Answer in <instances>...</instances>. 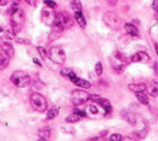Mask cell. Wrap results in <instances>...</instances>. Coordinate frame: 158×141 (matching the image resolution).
Segmentation results:
<instances>
[{
  "mask_svg": "<svg viewBox=\"0 0 158 141\" xmlns=\"http://www.w3.org/2000/svg\"><path fill=\"white\" fill-rule=\"evenodd\" d=\"M11 82L17 88H26L30 86L31 79H30V76L27 73H25L22 71H16L11 74Z\"/></svg>",
  "mask_w": 158,
  "mask_h": 141,
  "instance_id": "1",
  "label": "cell"
},
{
  "mask_svg": "<svg viewBox=\"0 0 158 141\" xmlns=\"http://www.w3.org/2000/svg\"><path fill=\"white\" fill-rule=\"evenodd\" d=\"M10 16H11V27H13V31L15 34L20 32L21 29H22V26H24V24H25V14H24V11L20 10V9H17Z\"/></svg>",
  "mask_w": 158,
  "mask_h": 141,
  "instance_id": "2",
  "label": "cell"
},
{
  "mask_svg": "<svg viewBox=\"0 0 158 141\" xmlns=\"http://www.w3.org/2000/svg\"><path fill=\"white\" fill-rule=\"evenodd\" d=\"M30 103L32 105V108L36 111H45L47 109V100L43 95H41L40 93H32L30 95Z\"/></svg>",
  "mask_w": 158,
  "mask_h": 141,
  "instance_id": "3",
  "label": "cell"
},
{
  "mask_svg": "<svg viewBox=\"0 0 158 141\" xmlns=\"http://www.w3.org/2000/svg\"><path fill=\"white\" fill-rule=\"evenodd\" d=\"M48 56L52 60V62H54L57 65H63L66 61V53H64V51H63V48L59 47V46L51 47L50 51H48Z\"/></svg>",
  "mask_w": 158,
  "mask_h": 141,
  "instance_id": "4",
  "label": "cell"
},
{
  "mask_svg": "<svg viewBox=\"0 0 158 141\" xmlns=\"http://www.w3.org/2000/svg\"><path fill=\"white\" fill-rule=\"evenodd\" d=\"M54 25L59 26L61 29H63V30L69 29V27L73 26V20L66 13H58V14H56V22H54Z\"/></svg>",
  "mask_w": 158,
  "mask_h": 141,
  "instance_id": "5",
  "label": "cell"
},
{
  "mask_svg": "<svg viewBox=\"0 0 158 141\" xmlns=\"http://www.w3.org/2000/svg\"><path fill=\"white\" fill-rule=\"evenodd\" d=\"M90 99V94L85 91H82V89H77L72 93V103L74 105H82L84 104L85 102H88Z\"/></svg>",
  "mask_w": 158,
  "mask_h": 141,
  "instance_id": "6",
  "label": "cell"
},
{
  "mask_svg": "<svg viewBox=\"0 0 158 141\" xmlns=\"http://www.w3.org/2000/svg\"><path fill=\"white\" fill-rule=\"evenodd\" d=\"M41 20L45 25L47 26H53L54 22H56V13L53 11L52 8H45L42 10V16H41Z\"/></svg>",
  "mask_w": 158,
  "mask_h": 141,
  "instance_id": "7",
  "label": "cell"
},
{
  "mask_svg": "<svg viewBox=\"0 0 158 141\" xmlns=\"http://www.w3.org/2000/svg\"><path fill=\"white\" fill-rule=\"evenodd\" d=\"M111 62H112V68H114V71H115V73H122L123 72V69H125V67H126V62L123 61V58H122V56L119 53H116L114 57H112V60H111Z\"/></svg>",
  "mask_w": 158,
  "mask_h": 141,
  "instance_id": "8",
  "label": "cell"
},
{
  "mask_svg": "<svg viewBox=\"0 0 158 141\" xmlns=\"http://www.w3.org/2000/svg\"><path fill=\"white\" fill-rule=\"evenodd\" d=\"M104 21H105L106 25H109L110 27L115 29V27L119 25V22H120V19L114 13H105L104 14Z\"/></svg>",
  "mask_w": 158,
  "mask_h": 141,
  "instance_id": "9",
  "label": "cell"
},
{
  "mask_svg": "<svg viewBox=\"0 0 158 141\" xmlns=\"http://www.w3.org/2000/svg\"><path fill=\"white\" fill-rule=\"evenodd\" d=\"M131 61L132 62H140V63H147L149 61V56L146 52L140 51V52H136L135 54L131 56Z\"/></svg>",
  "mask_w": 158,
  "mask_h": 141,
  "instance_id": "10",
  "label": "cell"
},
{
  "mask_svg": "<svg viewBox=\"0 0 158 141\" xmlns=\"http://www.w3.org/2000/svg\"><path fill=\"white\" fill-rule=\"evenodd\" d=\"M98 104L101 106V109L104 110V114H110L111 113V103L108 100V99H103V98H99L98 100Z\"/></svg>",
  "mask_w": 158,
  "mask_h": 141,
  "instance_id": "11",
  "label": "cell"
},
{
  "mask_svg": "<svg viewBox=\"0 0 158 141\" xmlns=\"http://www.w3.org/2000/svg\"><path fill=\"white\" fill-rule=\"evenodd\" d=\"M123 29L126 31V34H127L129 36H132V37H136L138 36V30H137V27L132 24H125L123 25Z\"/></svg>",
  "mask_w": 158,
  "mask_h": 141,
  "instance_id": "12",
  "label": "cell"
},
{
  "mask_svg": "<svg viewBox=\"0 0 158 141\" xmlns=\"http://www.w3.org/2000/svg\"><path fill=\"white\" fill-rule=\"evenodd\" d=\"M62 32H63V29H61V27L57 26V25H53L52 26V30H51V34H50V41L57 40L62 35Z\"/></svg>",
  "mask_w": 158,
  "mask_h": 141,
  "instance_id": "13",
  "label": "cell"
},
{
  "mask_svg": "<svg viewBox=\"0 0 158 141\" xmlns=\"http://www.w3.org/2000/svg\"><path fill=\"white\" fill-rule=\"evenodd\" d=\"M129 89L134 93H137V92H145L146 91V86L143 83H131L129 84Z\"/></svg>",
  "mask_w": 158,
  "mask_h": 141,
  "instance_id": "14",
  "label": "cell"
},
{
  "mask_svg": "<svg viewBox=\"0 0 158 141\" xmlns=\"http://www.w3.org/2000/svg\"><path fill=\"white\" fill-rule=\"evenodd\" d=\"M72 82L75 84V86L80 87V88H90V83L88 80H84L82 78H78V77H74L72 79Z\"/></svg>",
  "mask_w": 158,
  "mask_h": 141,
  "instance_id": "15",
  "label": "cell"
},
{
  "mask_svg": "<svg viewBox=\"0 0 158 141\" xmlns=\"http://www.w3.org/2000/svg\"><path fill=\"white\" fill-rule=\"evenodd\" d=\"M146 89L148 91V94L152 97H158V82H153L151 83L148 87H146Z\"/></svg>",
  "mask_w": 158,
  "mask_h": 141,
  "instance_id": "16",
  "label": "cell"
},
{
  "mask_svg": "<svg viewBox=\"0 0 158 141\" xmlns=\"http://www.w3.org/2000/svg\"><path fill=\"white\" fill-rule=\"evenodd\" d=\"M61 74L64 77V78H67V79H69V80H72L74 77H77L75 76V73L72 71V69H69V68H62V71H61Z\"/></svg>",
  "mask_w": 158,
  "mask_h": 141,
  "instance_id": "17",
  "label": "cell"
},
{
  "mask_svg": "<svg viewBox=\"0 0 158 141\" xmlns=\"http://www.w3.org/2000/svg\"><path fill=\"white\" fill-rule=\"evenodd\" d=\"M2 51L8 56V57H11L14 54V47L10 43H3L2 45Z\"/></svg>",
  "mask_w": 158,
  "mask_h": 141,
  "instance_id": "18",
  "label": "cell"
},
{
  "mask_svg": "<svg viewBox=\"0 0 158 141\" xmlns=\"http://www.w3.org/2000/svg\"><path fill=\"white\" fill-rule=\"evenodd\" d=\"M50 135H51V131L48 128H43L41 130H39V137L41 140H48L50 139Z\"/></svg>",
  "mask_w": 158,
  "mask_h": 141,
  "instance_id": "19",
  "label": "cell"
},
{
  "mask_svg": "<svg viewBox=\"0 0 158 141\" xmlns=\"http://www.w3.org/2000/svg\"><path fill=\"white\" fill-rule=\"evenodd\" d=\"M100 110H101V106H100V105H97V104H90V105L88 106V111H89V114H91V115L99 114Z\"/></svg>",
  "mask_w": 158,
  "mask_h": 141,
  "instance_id": "20",
  "label": "cell"
},
{
  "mask_svg": "<svg viewBox=\"0 0 158 141\" xmlns=\"http://www.w3.org/2000/svg\"><path fill=\"white\" fill-rule=\"evenodd\" d=\"M71 6H72V10L74 11V14L82 11V3H80V0H71Z\"/></svg>",
  "mask_w": 158,
  "mask_h": 141,
  "instance_id": "21",
  "label": "cell"
},
{
  "mask_svg": "<svg viewBox=\"0 0 158 141\" xmlns=\"http://www.w3.org/2000/svg\"><path fill=\"white\" fill-rule=\"evenodd\" d=\"M58 113H59V109H58L57 106H52V108H50V110H48V113H47V119H48V120L54 119V118L58 115Z\"/></svg>",
  "mask_w": 158,
  "mask_h": 141,
  "instance_id": "22",
  "label": "cell"
},
{
  "mask_svg": "<svg viewBox=\"0 0 158 141\" xmlns=\"http://www.w3.org/2000/svg\"><path fill=\"white\" fill-rule=\"evenodd\" d=\"M136 98H137V100L140 102V103H142V104H148V95L147 94H145L143 92H137L136 93Z\"/></svg>",
  "mask_w": 158,
  "mask_h": 141,
  "instance_id": "23",
  "label": "cell"
},
{
  "mask_svg": "<svg viewBox=\"0 0 158 141\" xmlns=\"http://www.w3.org/2000/svg\"><path fill=\"white\" fill-rule=\"evenodd\" d=\"M75 20H77V22L79 24V26H82V27H85V25H86V21H85V19H84V16H83L82 11H79V13H75Z\"/></svg>",
  "mask_w": 158,
  "mask_h": 141,
  "instance_id": "24",
  "label": "cell"
},
{
  "mask_svg": "<svg viewBox=\"0 0 158 141\" xmlns=\"http://www.w3.org/2000/svg\"><path fill=\"white\" fill-rule=\"evenodd\" d=\"M80 119H82L80 115H78L77 113H73V114H71V115H68V117L66 118V121H67V123H78Z\"/></svg>",
  "mask_w": 158,
  "mask_h": 141,
  "instance_id": "25",
  "label": "cell"
},
{
  "mask_svg": "<svg viewBox=\"0 0 158 141\" xmlns=\"http://www.w3.org/2000/svg\"><path fill=\"white\" fill-rule=\"evenodd\" d=\"M9 58H10V57H8V56H6L3 51H0V67L6 66L8 62H9Z\"/></svg>",
  "mask_w": 158,
  "mask_h": 141,
  "instance_id": "26",
  "label": "cell"
},
{
  "mask_svg": "<svg viewBox=\"0 0 158 141\" xmlns=\"http://www.w3.org/2000/svg\"><path fill=\"white\" fill-rule=\"evenodd\" d=\"M122 114H123V118L126 119V120H127V121H130L131 124H135V115H132V114H130V113H129V114H127V113H122Z\"/></svg>",
  "mask_w": 158,
  "mask_h": 141,
  "instance_id": "27",
  "label": "cell"
},
{
  "mask_svg": "<svg viewBox=\"0 0 158 141\" xmlns=\"http://www.w3.org/2000/svg\"><path fill=\"white\" fill-rule=\"evenodd\" d=\"M95 72H97L98 76H101V73H103V65L100 62H98L95 65Z\"/></svg>",
  "mask_w": 158,
  "mask_h": 141,
  "instance_id": "28",
  "label": "cell"
},
{
  "mask_svg": "<svg viewBox=\"0 0 158 141\" xmlns=\"http://www.w3.org/2000/svg\"><path fill=\"white\" fill-rule=\"evenodd\" d=\"M37 50H39V52H40V54H41V57H42L43 60H46V58H47V56H48V54H47V52H46V50H45L43 47H39Z\"/></svg>",
  "mask_w": 158,
  "mask_h": 141,
  "instance_id": "29",
  "label": "cell"
},
{
  "mask_svg": "<svg viewBox=\"0 0 158 141\" xmlns=\"http://www.w3.org/2000/svg\"><path fill=\"white\" fill-rule=\"evenodd\" d=\"M5 37L8 40H15V32L14 31H5Z\"/></svg>",
  "mask_w": 158,
  "mask_h": 141,
  "instance_id": "30",
  "label": "cell"
},
{
  "mask_svg": "<svg viewBox=\"0 0 158 141\" xmlns=\"http://www.w3.org/2000/svg\"><path fill=\"white\" fill-rule=\"evenodd\" d=\"M45 5L48 8H52V9H54L57 6V4L54 2H52V0H45Z\"/></svg>",
  "mask_w": 158,
  "mask_h": 141,
  "instance_id": "31",
  "label": "cell"
},
{
  "mask_svg": "<svg viewBox=\"0 0 158 141\" xmlns=\"http://www.w3.org/2000/svg\"><path fill=\"white\" fill-rule=\"evenodd\" d=\"M110 140L111 141H120V140H122V136L120 134H112L110 136Z\"/></svg>",
  "mask_w": 158,
  "mask_h": 141,
  "instance_id": "32",
  "label": "cell"
},
{
  "mask_svg": "<svg viewBox=\"0 0 158 141\" xmlns=\"http://www.w3.org/2000/svg\"><path fill=\"white\" fill-rule=\"evenodd\" d=\"M74 113H77V114H78V115H80V117H85V113H84L82 109H78V108H75Z\"/></svg>",
  "mask_w": 158,
  "mask_h": 141,
  "instance_id": "33",
  "label": "cell"
},
{
  "mask_svg": "<svg viewBox=\"0 0 158 141\" xmlns=\"http://www.w3.org/2000/svg\"><path fill=\"white\" fill-rule=\"evenodd\" d=\"M26 3L30 4V5H32V6H36L39 2H37V0H26Z\"/></svg>",
  "mask_w": 158,
  "mask_h": 141,
  "instance_id": "34",
  "label": "cell"
},
{
  "mask_svg": "<svg viewBox=\"0 0 158 141\" xmlns=\"http://www.w3.org/2000/svg\"><path fill=\"white\" fill-rule=\"evenodd\" d=\"M152 6H153V10H154V11H157V10H158V0H153Z\"/></svg>",
  "mask_w": 158,
  "mask_h": 141,
  "instance_id": "35",
  "label": "cell"
},
{
  "mask_svg": "<svg viewBox=\"0 0 158 141\" xmlns=\"http://www.w3.org/2000/svg\"><path fill=\"white\" fill-rule=\"evenodd\" d=\"M106 2L109 3V5H111V6H114L116 3H117V0H106Z\"/></svg>",
  "mask_w": 158,
  "mask_h": 141,
  "instance_id": "36",
  "label": "cell"
},
{
  "mask_svg": "<svg viewBox=\"0 0 158 141\" xmlns=\"http://www.w3.org/2000/svg\"><path fill=\"white\" fill-rule=\"evenodd\" d=\"M6 3H8V0H0V5H2V6H5Z\"/></svg>",
  "mask_w": 158,
  "mask_h": 141,
  "instance_id": "37",
  "label": "cell"
},
{
  "mask_svg": "<svg viewBox=\"0 0 158 141\" xmlns=\"http://www.w3.org/2000/svg\"><path fill=\"white\" fill-rule=\"evenodd\" d=\"M154 50H156V53L158 54V43H154Z\"/></svg>",
  "mask_w": 158,
  "mask_h": 141,
  "instance_id": "38",
  "label": "cell"
},
{
  "mask_svg": "<svg viewBox=\"0 0 158 141\" xmlns=\"http://www.w3.org/2000/svg\"><path fill=\"white\" fill-rule=\"evenodd\" d=\"M34 62H35L36 65H39V66H41V63H40V61H39V60H36V58H34Z\"/></svg>",
  "mask_w": 158,
  "mask_h": 141,
  "instance_id": "39",
  "label": "cell"
},
{
  "mask_svg": "<svg viewBox=\"0 0 158 141\" xmlns=\"http://www.w3.org/2000/svg\"><path fill=\"white\" fill-rule=\"evenodd\" d=\"M154 19H158V10H157L156 14H154Z\"/></svg>",
  "mask_w": 158,
  "mask_h": 141,
  "instance_id": "40",
  "label": "cell"
},
{
  "mask_svg": "<svg viewBox=\"0 0 158 141\" xmlns=\"http://www.w3.org/2000/svg\"><path fill=\"white\" fill-rule=\"evenodd\" d=\"M0 32H3V29H2V27H0Z\"/></svg>",
  "mask_w": 158,
  "mask_h": 141,
  "instance_id": "41",
  "label": "cell"
}]
</instances>
